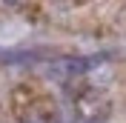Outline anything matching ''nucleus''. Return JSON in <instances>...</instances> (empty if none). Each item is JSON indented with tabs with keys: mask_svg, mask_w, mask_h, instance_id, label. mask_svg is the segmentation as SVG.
Masks as SVG:
<instances>
[{
	"mask_svg": "<svg viewBox=\"0 0 126 123\" xmlns=\"http://www.w3.org/2000/svg\"><path fill=\"white\" fill-rule=\"evenodd\" d=\"M100 60H103V57H66V60L52 63V69H49V72H55V75H80V72L97 66Z\"/></svg>",
	"mask_w": 126,
	"mask_h": 123,
	"instance_id": "1",
	"label": "nucleus"
}]
</instances>
